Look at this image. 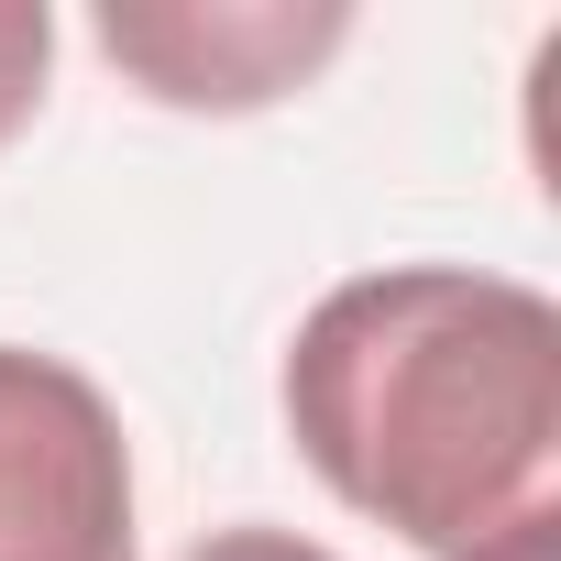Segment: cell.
Returning a JSON list of instances; mask_svg holds the SVG:
<instances>
[{
  "label": "cell",
  "instance_id": "obj_1",
  "mask_svg": "<svg viewBox=\"0 0 561 561\" xmlns=\"http://www.w3.org/2000/svg\"><path fill=\"white\" fill-rule=\"evenodd\" d=\"M298 462L419 561H561V309L495 264H375L275 364Z\"/></svg>",
  "mask_w": 561,
  "mask_h": 561
},
{
  "label": "cell",
  "instance_id": "obj_2",
  "mask_svg": "<svg viewBox=\"0 0 561 561\" xmlns=\"http://www.w3.org/2000/svg\"><path fill=\"white\" fill-rule=\"evenodd\" d=\"M0 561H144L133 430L34 342H0Z\"/></svg>",
  "mask_w": 561,
  "mask_h": 561
},
{
  "label": "cell",
  "instance_id": "obj_3",
  "mask_svg": "<svg viewBox=\"0 0 561 561\" xmlns=\"http://www.w3.org/2000/svg\"><path fill=\"white\" fill-rule=\"evenodd\" d=\"M89 45L154 111L242 122V111L298 100L353 45V0H100Z\"/></svg>",
  "mask_w": 561,
  "mask_h": 561
},
{
  "label": "cell",
  "instance_id": "obj_4",
  "mask_svg": "<svg viewBox=\"0 0 561 561\" xmlns=\"http://www.w3.org/2000/svg\"><path fill=\"white\" fill-rule=\"evenodd\" d=\"M56 89V12L45 0H0V144H12Z\"/></svg>",
  "mask_w": 561,
  "mask_h": 561
},
{
  "label": "cell",
  "instance_id": "obj_5",
  "mask_svg": "<svg viewBox=\"0 0 561 561\" xmlns=\"http://www.w3.org/2000/svg\"><path fill=\"white\" fill-rule=\"evenodd\" d=\"M176 561H342V550H331V539H309V528H275V517H231V528L187 539Z\"/></svg>",
  "mask_w": 561,
  "mask_h": 561
}]
</instances>
